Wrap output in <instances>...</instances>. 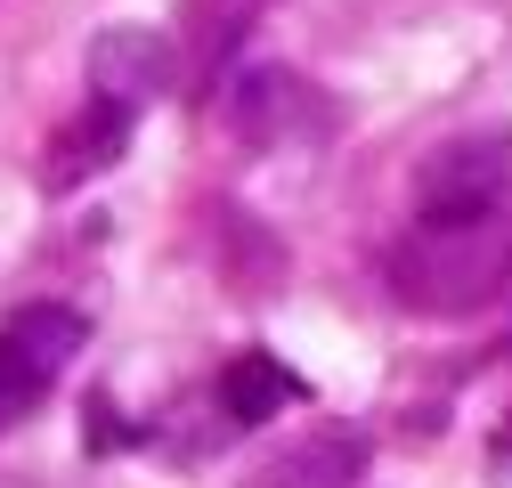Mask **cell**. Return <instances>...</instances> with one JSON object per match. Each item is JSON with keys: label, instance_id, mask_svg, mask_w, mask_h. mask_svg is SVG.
<instances>
[{"label": "cell", "instance_id": "6da1fadb", "mask_svg": "<svg viewBox=\"0 0 512 488\" xmlns=\"http://www.w3.org/2000/svg\"><path fill=\"white\" fill-rule=\"evenodd\" d=\"M391 293L423 318H464L512 301V212L472 228H415L391 253Z\"/></svg>", "mask_w": 512, "mask_h": 488}, {"label": "cell", "instance_id": "7a4b0ae2", "mask_svg": "<svg viewBox=\"0 0 512 488\" xmlns=\"http://www.w3.org/2000/svg\"><path fill=\"white\" fill-rule=\"evenodd\" d=\"M504 204H512V131H496V122L456 131L415 171V228H472L496 220Z\"/></svg>", "mask_w": 512, "mask_h": 488}, {"label": "cell", "instance_id": "3957f363", "mask_svg": "<svg viewBox=\"0 0 512 488\" xmlns=\"http://www.w3.org/2000/svg\"><path fill=\"white\" fill-rule=\"evenodd\" d=\"M82 342H90V318L66 310V301H33L0 326V432L49 399V383L82 358Z\"/></svg>", "mask_w": 512, "mask_h": 488}, {"label": "cell", "instance_id": "277c9868", "mask_svg": "<svg viewBox=\"0 0 512 488\" xmlns=\"http://www.w3.org/2000/svg\"><path fill=\"white\" fill-rule=\"evenodd\" d=\"M171 74H179V57H171V41L163 33H139V25H114V33H98V57H90V90L106 98V106H147V98H163L171 90Z\"/></svg>", "mask_w": 512, "mask_h": 488}, {"label": "cell", "instance_id": "5b68a950", "mask_svg": "<svg viewBox=\"0 0 512 488\" xmlns=\"http://www.w3.org/2000/svg\"><path fill=\"white\" fill-rule=\"evenodd\" d=\"M122 147H131V106H106V98H90L66 131H57V147H49V188L66 196L74 179H90V171H106Z\"/></svg>", "mask_w": 512, "mask_h": 488}, {"label": "cell", "instance_id": "8992f818", "mask_svg": "<svg viewBox=\"0 0 512 488\" xmlns=\"http://www.w3.org/2000/svg\"><path fill=\"white\" fill-rule=\"evenodd\" d=\"M301 399V375L285 358H269V350H244V358H228V375H220V415L236 423V432H261V423H277V407H293Z\"/></svg>", "mask_w": 512, "mask_h": 488}, {"label": "cell", "instance_id": "52a82bcc", "mask_svg": "<svg viewBox=\"0 0 512 488\" xmlns=\"http://www.w3.org/2000/svg\"><path fill=\"white\" fill-rule=\"evenodd\" d=\"M366 472V440L358 432H317L301 448H285V464H269L252 488H350Z\"/></svg>", "mask_w": 512, "mask_h": 488}, {"label": "cell", "instance_id": "ba28073f", "mask_svg": "<svg viewBox=\"0 0 512 488\" xmlns=\"http://www.w3.org/2000/svg\"><path fill=\"white\" fill-rule=\"evenodd\" d=\"M496 456H512V415H504V423H496Z\"/></svg>", "mask_w": 512, "mask_h": 488}]
</instances>
